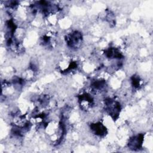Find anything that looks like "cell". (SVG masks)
Segmentation results:
<instances>
[{
    "label": "cell",
    "instance_id": "cell-4",
    "mask_svg": "<svg viewBox=\"0 0 153 153\" xmlns=\"http://www.w3.org/2000/svg\"><path fill=\"white\" fill-rule=\"evenodd\" d=\"M139 78L138 77H136V76H134L132 78V82H133V85L135 87H137L139 85Z\"/></svg>",
    "mask_w": 153,
    "mask_h": 153
},
{
    "label": "cell",
    "instance_id": "cell-3",
    "mask_svg": "<svg viewBox=\"0 0 153 153\" xmlns=\"http://www.w3.org/2000/svg\"><path fill=\"white\" fill-rule=\"evenodd\" d=\"M90 127H91V130L94 132V133L97 135L102 136V135L105 134L106 133L105 127L100 123H96V124H92Z\"/></svg>",
    "mask_w": 153,
    "mask_h": 153
},
{
    "label": "cell",
    "instance_id": "cell-1",
    "mask_svg": "<svg viewBox=\"0 0 153 153\" xmlns=\"http://www.w3.org/2000/svg\"><path fill=\"white\" fill-rule=\"evenodd\" d=\"M81 39V35L78 32H75L67 37L66 42L69 46L74 47L79 43Z\"/></svg>",
    "mask_w": 153,
    "mask_h": 153
},
{
    "label": "cell",
    "instance_id": "cell-2",
    "mask_svg": "<svg viewBox=\"0 0 153 153\" xmlns=\"http://www.w3.org/2000/svg\"><path fill=\"white\" fill-rule=\"evenodd\" d=\"M143 140V136L142 134H139L136 137H134L130 140L128 143V146L131 149H139L142 146Z\"/></svg>",
    "mask_w": 153,
    "mask_h": 153
}]
</instances>
